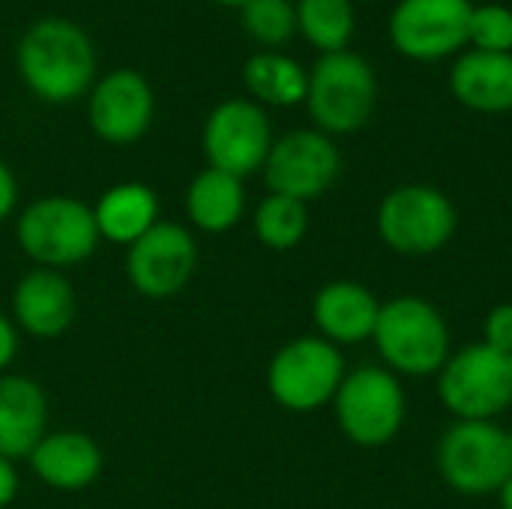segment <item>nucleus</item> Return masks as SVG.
Listing matches in <instances>:
<instances>
[{
	"label": "nucleus",
	"mask_w": 512,
	"mask_h": 509,
	"mask_svg": "<svg viewBox=\"0 0 512 509\" xmlns=\"http://www.w3.org/2000/svg\"><path fill=\"white\" fill-rule=\"evenodd\" d=\"M483 342L501 354L512 357V303H501L486 315L483 324Z\"/></svg>",
	"instance_id": "obj_27"
},
{
	"label": "nucleus",
	"mask_w": 512,
	"mask_h": 509,
	"mask_svg": "<svg viewBox=\"0 0 512 509\" xmlns=\"http://www.w3.org/2000/svg\"><path fill=\"white\" fill-rule=\"evenodd\" d=\"M240 9H243V27L255 42L267 48H279L291 42L297 30V6L291 0H249Z\"/></svg>",
	"instance_id": "obj_25"
},
{
	"label": "nucleus",
	"mask_w": 512,
	"mask_h": 509,
	"mask_svg": "<svg viewBox=\"0 0 512 509\" xmlns=\"http://www.w3.org/2000/svg\"><path fill=\"white\" fill-rule=\"evenodd\" d=\"M441 402L459 420H492L512 405V357L486 342L453 354L438 381Z\"/></svg>",
	"instance_id": "obj_5"
},
{
	"label": "nucleus",
	"mask_w": 512,
	"mask_h": 509,
	"mask_svg": "<svg viewBox=\"0 0 512 509\" xmlns=\"http://www.w3.org/2000/svg\"><path fill=\"white\" fill-rule=\"evenodd\" d=\"M372 339L390 372L399 375H435L450 360L447 321L420 297H396L384 303Z\"/></svg>",
	"instance_id": "obj_3"
},
{
	"label": "nucleus",
	"mask_w": 512,
	"mask_h": 509,
	"mask_svg": "<svg viewBox=\"0 0 512 509\" xmlns=\"http://www.w3.org/2000/svg\"><path fill=\"white\" fill-rule=\"evenodd\" d=\"M216 3H222V6H246L249 0H216Z\"/></svg>",
	"instance_id": "obj_32"
},
{
	"label": "nucleus",
	"mask_w": 512,
	"mask_h": 509,
	"mask_svg": "<svg viewBox=\"0 0 512 509\" xmlns=\"http://www.w3.org/2000/svg\"><path fill=\"white\" fill-rule=\"evenodd\" d=\"M438 471L462 495L501 492L512 474L510 432L492 420H459L438 444Z\"/></svg>",
	"instance_id": "obj_4"
},
{
	"label": "nucleus",
	"mask_w": 512,
	"mask_h": 509,
	"mask_svg": "<svg viewBox=\"0 0 512 509\" xmlns=\"http://www.w3.org/2000/svg\"><path fill=\"white\" fill-rule=\"evenodd\" d=\"M243 204H246V192L240 177L225 174L219 168L201 171L186 192V210L192 222L213 234L234 228L237 219L243 216Z\"/></svg>",
	"instance_id": "obj_21"
},
{
	"label": "nucleus",
	"mask_w": 512,
	"mask_h": 509,
	"mask_svg": "<svg viewBox=\"0 0 512 509\" xmlns=\"http://www.w3.org/2000/svg\"><path fill=\"white\" fill-rule=\"evenodd\" d=\"M273 147V132L264 108L249 99L219 102L204 123V153L210 168L234 177H249L264 168Z\"/></svg>",
	"instance_id": "obj_11"
},
{
	"label": "nucleus",
	"mask_w": 512,
	"mask_h": 509,
	"mask_svg": "<svg viewBox=\"0 0 512 509\" xmlns=\"http://www.w3.org/2000/svg\"><path fill=\"white\" fill-rule=\"evenodd\" d=\"M471 12V0H399L387 33L402 57L432 63L468 45Z\"/></svg>",
	"instance_id": "obj_10"
},
{
	"label": "nucleus",
	"mask_w": 512,
	"mask_h": 509,
	"mask_svg": "<svg viewBox=\"0 0 512 509\" xmlns=\"http://www.w3.org/2000/svg\"><path fill=\"white\" fill-rule=\"evenodd\" d=\"M12 357H15V330L0 315V369H6L12 363Z\"/></svg>",
	"instance_id": "obj_30"
},
{
	"label": "nucleus",
	"mask_w": 512,
	"mask_h": 509,
	"mask_svg": "<svg viewBox=\"0 0 512 509\" xmlns=\"http://www.w3.org/2000/svg\"><path fill=\"white\" fill-rule=\"evenodd\" d=\"M297 30L321 54L348 51L354 36V3L351 0H297Z\"/></svg>",
	"instance_id": "obj_23"
},
{
	"label": "nucleus",
	"mask_w": 512,
	"mask_h": 509,
	"mask_svg": "<svg viewBox=\"0 0 512 509\" xmlns=\"http://www.w3.org/2000/svg\"><path fill=\"white\" fill-rule=\"evenodd\" d=\"M378 234L402 255H432L453 240L456 207L435 186H399L378 207Z\"/></svg>",
	"instance_id": "obj_7"
},
{
	"label": "nucleus",
	"mask_w": 512,
	"mask_h": 509,
	"mask_svg": "<svg viewBox=\"0 0 512 509\" xmlns=\"http://www.w3.org/2000/svg\"><path fill=\"white\" fill-rule=\"evenodd\" d=\"M333 402L342 432L360 447L390 444L405 423V390L396 372L381 366H363L345 375Z\"/></svg>",
	"instance_id": "obj_6"
},
{
	"label": "nucleus",
	"mask_w": 512,
	"mask_h": 509,
	"mask_svg": "<svg viewBox=\"0 0 512 509\" xmlns=\"http://www.w3.org/2000/svg\"><path fill=\"white\" fill-rule=\"evenodd\" d=\"M15 492H18V477H15V471H12L9 459L0 456V509L6 507V504H12Z\"/></svg>",
	"instance_id": "obj_29"
},
{
	"label": "nucleus",
	"mask_w": 512,
	"mask_h": 509,
	"mask_svg": "<svg viewBox=\"0 0 512 509\" xmlns=\"http://www.w3.org/2000/svg\"><path fill=\"white\" fill-rule=\"evenodd\" d=\"M468 42L477 51L512 54V9L504 3L474 6L468 24Z\"/></svg>",
	"instance_id": "obj_26"
},
{
	"label": "nucleus",
	"mask_w": 512,
	"mask_h": 509,
	"mask_svg": "<svg viewBox=\"0 0 512 509\" xmlns=\"http://www.w3.org/2000/svg\"><path fill=\"white\" fill-rule=\"evenodd\" d=\"M501 507L512 509V474H510V480L501 486Z\"/></svg>",
	"instance_id": "obj_31"
},
{
	"label": "nucleus",
	"mask_w": 512,
	"mask_h": 509,
	"mask_svg": "<svg viewBox=\"0 0 512 509\" xmlns=\"http://www.w3.org/2000/svg\"><path fill=\"white\" fill-rule=\"evenodd\" d=\"M345 378L342 354L333 342L303 336L288 342L270 363L267 387L288 411H315L327 405Z\"/></svg>",
	"instance_id": "obj_9"
},
{
	"label": "nucleus",
	"mask_w": 512,
	"mask_h": 509,
	"mask_svg": "<svg viewBox=\"0 0 512 509\" xmlns=\"http://www.w3.org/2000/svg\"><path fill=\"white\" fill-rule=\"evenodd\" d=\"M15 195H18V189H15V177H12V171L0 162V219H6V216L12 213V207H15Z\"/></svg>",
	"instance_id": "obj_28"
},
{
	"label": "nucleus",
	"mask_w": 512,
	"mask_h": 509,
	"mask_svg": "<svg viewBox=\"0 0 512 509\" xmlns=\"http://www.w3.org/2000/svg\"><path fill=\"white\" fill-rule=\"evenodd\" d=\"M18 72L39 99L60 105L87 93L96 75V51L78 24L42 18L18 42Z\"/></svg>",
	"instance_id": "obj_1"
},
{
	"label": "nucleus",
	"mask_w": 512,
	"mask_h": 509,
	"mask_svg": "<svg viewBox=\"0 0 512 509\" xmlns=\"http://www.w3.org/2000/svg\"><path fill=\"white\" fill-rule=\"evenodd\" d=\"M30 462L42 483L63 492H78L96 480L102 468V453L81 432H57L36 444Z\"/></svg>",
	"instance_id": "obj_19"
},
{
	"label": "nucleus",
	"mask_w": 512,
	"mask_h": 509,
	"mask_svg": "<svg viewBox=\"0 0 512 509\" xmlns=\"http://www.w3.org/2000/svg\"><path fill=\"white\" fill-rule=\"evenodd\" d=\"M510 444H512V429H510Z\"/></svg>",
	"instance_id": "obj_33"
},
{
	"label": "nucleus",
	"mask_w": 512,
	"mask_h": 509,
	"mask_svg": "<svg viewBox=\"0 0 512 509\" xmlns=\"http://www.w3.org/2000/svg\"><path fill=\"white\" fill-rule=\"evenodd\" d=\"M15 318L18 324L42 339L60 336L75 318V297L69 282L54 270H33L15 288Z\"/></svg>",
	"instance_id": "obj_18"
},
{
	"label": "nucleus",
	"mask_w": 512,
	"mask_h": 509,
	"mask_svg": "<svg viewBox=\"0 0 512 509\" xmlns=\"http://www.w3.org/2000/svg\"><path fill=\"white\" fill-rule=\"evenodd\" d=\"M156 210L159 204L153 189H147L144 183H120L99 198L93 216H96L99 237L132 246L156 225Z\"/></svg>",
	"instance_id": "obj_20"
},
{
	"label": "nucleus",
	"mask_w": 512,
	"mask_h": 509,
	"mask_svg": "<svg viewBox=\"0 0 512 509\" xmlns=\"http://www.w3.org/2000/svg\"><path fill=\"white\" fill-rule=\"evenodd\" d=\"M99 240L96 216L87 204L75 198H42L33 201L18 219L21 249L48 267L78 264L93 255Z\"/></svg>",
	"instance_id": "obj_8"
},
{
	"label": "nucleus",
	"mask_w": 512,
	"mask_h": 509,
	"mask_svg": "<svg viewBox=\"0 0 512 509\" xmlns=\"http://www.w3.org/2000/svg\"><path fill=\"white\" fill-rule=\"evenodd\" d=\"M243 81L258 102L276 108L306 102L309 90V72L294 57L279 51H261L249 57V63L243 66Z\"/></svg>",
	"instance_id": "obj_22"
},
{
	"label": "nucleus",
	"mask_w": 512,
	"mask_h": 509,
	"mask_svg": "<svg viewBox=\"0 0 512 509\" xmlns=\"http://www.w3.org/2000/svg\"><path fill=\"white\" fill-rule=\"evenodd\" d=\"M309 228V210L288 195H270L255 210V234L267 249H294Z\"/></svg>",
	"instance_id": "obj_24"
},
{
	"label": "nucleus",
	"mask_w": 512,
	"mask_h": 509,
	"mask_svg": "<svg viewBox=\"0 0 512 509\" xmlns=\"http://www.w3.org/2000/svg\"><path fill=\"white\" fill-rule=\"evenodd\" d=\"M378 102V78L357 51L321 54L309 72L306 105L324 135H351L363 129Z\"/></svg>",
	"instance_id": "obj_2"
},
{
	"label": "nucleus",
	"mask_w": 512,
	"mask_h": 509,
	"mask_svg": "<svg viewBox=\"0 0 512 509\" xmlns=\"http://www.w3.org/2000/svg\"><path fill=\"white\" fill-rule=\"evenodd\" d=\"M312 315L318 330L327 336V342L357 345L372 339L381 315V303L360 282H330L318 291Z\"/></svg>",
	"instance_id": "obj_16"
},
{
	"label": "nucleus",
	"mask_w": 512,
	"mask_h": 509,
	"mask_svg": "<svg viewBox=\"0 0 512 509\" xmlns=\"http://www.w3.org/2000/svg\"><path fill=\"white\" fill-rule=\"evenodd\" d=\"M153 120V90L135 69L108 72L90 96V126L102 141L132 144Z\"/></svg>",
	"instance_id": "obj_14"
},
{
	"label": "nucleus",
	"mask_w": 512,
	"mask_h": 509,
	"mask_svg": "<svg viewBox=\"0 0 512 509\" xmlns=\"http://www.w3.org/2000/svg\"><path fill=\"white\" fill-rule=\"evenodd\" d=\"M453 96L477 114L512 111V54L465 51L450 69Z\"/></svg>",
	"instance_id": "obj_15"
},
{
	"label": "nucleus",
	"mask_w": 512,
	"mask_h": 509,
	"mask_svg": "<svg viewBox=\"0 0 512 509\" xmlns=\"http://www.w3.org/2000/svg\"><path fill=\"white\" fill-rule=\"evenodd\" d=\"M48 402L36 381L6 375L0 378V456L21 459L45 438Z\"/></svg>",
	"instance_id": "obj_17"
},
{
	"label": "nucleus",
	"mask_w": 512,
	"mask_h": 509,
	"mask_svg": "<svg viewBox=\"0 0 512 509\" xmlns=\"http://www.w3.org/2000/svg\"><path fill=\"white\" fill-rule=\"evenodd\" d=\"M339 168L342 156L330 135L315 129H297L270 147L264 177L273 195H288L306 204L336 183Z\"/></svg>",
	"instance_id": "obj_12"
},
{
	"label": "nucleus",
	"mask_w": 512,
	"mask_h": 509,
	"mask_svg": "<svg viewBox=\"0 0 512 509\" xmlns=\"http://www.w3.org/2000/svg\"><path fill=\"white\" fill-rule=\"evenodd\" d=\"M195 240L186 228L159 222L129 249V279L144 297L177 294L195 270Z\"/></svg>",
	"instance_id": "obj_13"
}]
</instances>
